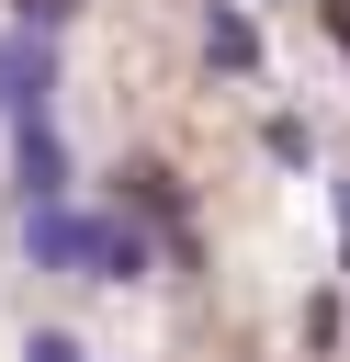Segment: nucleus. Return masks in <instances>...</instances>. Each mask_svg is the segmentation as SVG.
Returning a JSON list of instances; mask_svg holds the SVG:
<instances>
[{
  "mask_svg": "<svg viewBox=\"0 0 350 362\" xmlns=\"http://www.w3.org/2000/svg\"><path fill=\"white\" fill-rule=\"evenodd\" d=\"M339 249H350V181H339Z\"/></svg>",
  "mask_w": 350,
  "mask_h": 362,
  "instance_id": "1a4fd4ad",
  "label": "nucleus"
},
{
  "mask_svg": "<svg viewBox=\"0 0 350 362\" xmlns=\"http://www.w3.org/2000/svg\"><path fill=\"white\" fill-rule=\"evenodd\" d=\"M23 362H90V351H79L68 328H34V339H23Z\"/></svg>",
  "mask_w": 350,
  "mask_h": 362,
  "instance_id": "6e6552de",
  "label": "nucleus"
},
{
  "mask_svg": "<svg viewBox=\"0 0 350 362\" xmlns=\"http://www.w3.org/2000/svg\"><path fill=\"white\" fill-rule=\"evenodd\" d=\"M102 226H113V215H79V204H23V260H34V272H90V260H102Z\"/></svg>",
  "mask_w": 350,
  "mask_h": 362,
  "instance_id": "f257e3e1",
  "label": "nucleus"
},
{
  "mask_svg": "<svg viewBox=\"0 0 350 362\" xmlns=\"http://www.w3.org/2000/svg\"><path fill=\"white\" fill-rule=\"evenodd\" d=\"M124 204H135L158 238H181V181H169V170H124Z\"/></svg>",
  "mask_w": 350,
  "mask_h": 362,
  "instance_id": "39448f33",
  "label": "nucleus"
},
{
  "mask_svg": "<svg viewBox=\"0 0 350 362\" xmlns=\"http://www.w3.org/2000/svg\"><path fill=\"white\" fill-rule=\"evenodd\" d=\"M339 34H350V0H339Z\"/></svg>",
  "mask_w": 350,
  "mask_h": 362,
  "instance_id": "9d476101",
  "label": "nucleus"
},
{
  "mask_svg": "<svg viewBox=\"0 0 350 362\" xmlns=\"http://www.w3.org/2000/svg\"><path fill=\"white\" fill-rule=\"evenodd\" d=\"M11 192H23V204H68V147H56V124L11 136Z\"/></svg>",
  "mask_w": 350,
  "mask_h": 362,
  "instance_id": "f03ea898",
  "label": "nucleus"
},
{
  "mask_svg": "<svg viewBox=\"0 0 350 362\" xmlns=\"http://www.w3.org/2000/svg\"><path fill=\"white\" fill-rule=\"evenodd\" d=\"M203 68H226V79L260 68V23H248L237 0H203Z\"/></svg>",
  "mask_w": 350,
  "mask_h": 362,
  "instance_id": "7ed1b4c3",
  "label": "nucleus"
},
{
  "mask_svg": "<svg viewBox=\"0 0 350 362\" xmlns=\"http://www.w3.org/2000/svg\"><path fill=\"white\" fill-rule=\"evenodd\" d=\"M147 260H158V249H147V226H124V215H113V226H102V260H90V283H147Z\"/></svg>",
  "mask_w": 350,
  "mask_h": 362,
  "instance_id": "20e7f679",
  "label": "nucleus"
},
{
  "mask_svg": "<svg viewBox=\"0 0 350 362\" xmlns=\"http://www.w3.org/2000/svg\"><path fill=\"white\" fill-rule=\"evenodd\" d=\"M271 158H282V170H305V158H316V136H305V113H271Z\"/></svg>",
  "mask_w": 350,
  "mask_h": 362,
  "instance_id": "423d86ee",
  "label": "nucleus"
},
{
  "mask_svg": "<svg viewBox=\"0 0 350 362\" xmlns=\"http://www.w3.org/2000/svg\"><path fill=\"white\" fill-rule=\"evenodd\" d=\"M68 11H79V0H11V23H23V34H68Z\"/></svg>",
  "mask_w": 350,
  "mask_h": 362,
  "instance_id": "0eeeda50",
  "label": "nucleus"
}]
</instances>
